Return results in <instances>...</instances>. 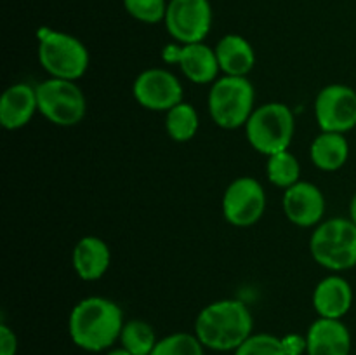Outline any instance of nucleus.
I'll use <instances>...</instances> for the list:
<instances>
[{
  "mask_svg": "<svg viewBox=\"0 0 356 355\" xmlns=\"http://www.w3.org/2000/svg\"><path fill=\"white\" fill-rule=\"evenodd\" d=\"M120 343L122 348L131 352L132 355H152L159 340L148 322L134 319L124 324V329L120 333Z\"/></svg>",
  "mask_w": 356,
  "mask_h": 355,
  "instance_id": "obj_21",
  "label": "nucleus"
},
{
  "mask_svg": "<svg viewBox=\"0 0 356 355\" xmlns=\"http://www.w3.org/2000/svg\"><path fill=\"white\" fill-rule=\"evenodd\" d=\"M266 174L268 180L278 188H285L296 184L301 176V166H299V160L296 159V155H292L291 152H280L275 153V155L268 157L266 164Z\"/></svg>",
  "mask_w": 356,
  "mask_h": 355,
  "instance_id": "obj_22",
  "label": "nucleus"
},
{
  "mask_svg": "<svg viewBox=\"0 0 356 355\" xmlns=\"http://www.w3.org/2000/svg\"><path fill=\"white\" fill-rule=\"evenodd\" d=\"M309 157H312L315 167L327 171V173H334L348 162L350 143H348L346 136L341 132L322 131L313 139Z\"/></svg>",
  "mask_w": 356,
  "mask_h": 355,
  "instance_id": "obj_19",
  "label": "nucleus"
},
{
  "mask_svg": "<svg viewBox=\"0 0 356 355\" xmlns=\"http://www.w3.org/2000/svg\"><path fill=\"white\" fill-rule=\"evenodd\" d=\"M167 31L179 44L204 42L212 26V7L209 0H169L165 13Z\"/></svg>",
  "mask_w": 356,
  "mask_h": 355,
  "instance_id": "obj_9",
  "label": "nucleus"
},
{
  "mask_svg": "<svg viewBox=\"0 0 356 355\" xmlns=\"http://www.w3.org/2000/svg\"><path fill=\"white\" fill-rule=\"evenodd\" d=\"M35 89H37L38 111L52 124L72 127L80 124L86 117V96L75 80L51 77L49 80L38 84Z\"/></svg>",
  "mask_w": 356,
  "mask_h": 355,
  "instance_id": "obj_7",
  "label": "nucleus"
},
{
  "mask_svg": "<svg viewBox=\"0 0 356 355\" xmlns=\"http://www.w3.org/2000/svg\"><path fill=\"white\" fill-rule=\"evenodd\" d=\"M198 113L190 103L181 101L174 108L167 111L165 129L167 134L177 143H186L195 138L198 131Z\"/></svg>",
  "mask_w": 356,
  "mask_h": 355,
  "instance_id": "obj_20",
  "label": "nucleus"
},
{
  "mask_svg": "<svg viewBox=\"0 0 356 355\" xmlns=\"http://www.w3.org/2000/svg\"><path fill=\"white\" fill-rule=\"evenodd\" d=\"M266 211V194L263 184L250 176L236 178L222 195V214L226 221L238 228L252 226Z\"/></svg>",
  "mask_w": 356,
  "mask_h": 355,
  "instance_id": "obj_8",
  "label": "nucleus"
},
{
  "mask_svg": "<svg viewBox=\"0 0 356 355\" xmlns=\"http://www.w3.org/2000/svg\"><path fill=\"white\" fill-rule=\"evenodd\" d=\"M294 131V113L287 104L277 101L256 108L245 124L250 146L268 157L285 152L291 146Z\"/></svg>",
  "mask_w": 356,
  "mask_h": 355,
  "instance_id": "obj_4",
  "label": "nucleus"
},
{
  "mask_svg": "<svg viewBox=\"0 0 356 355\" xmlns=\"http://www.w3.org/2000/svg\"><path fill=\"white\" fill-rule=\"evenodd\" d=\"M204 348L197 334L172 333L159 340L152 355H204Z\"/></svg>",
  "mask_w": 356,
  "mask_h": 355,
  "instance_id": "obj_23",
  "label": "nucleus"
},
{
  "mask_svg": "<svg viewBox=\"0 0 356 355\" xmlns=\"http://www.w3.org/2000/svg\"><path fill=\"white\" fill-rule=\"evenodd\" d=\"M165 63H176L181 72L193 84H214L218 80L219 63L216 51H212L204 42L198 44H170L162 51Z\"/></svg>",
  "mask_w": 356,
  "mask_h": 355,
  "instance_id": "obj_12",
  "label": "nucleus"
},
{
  "mask_svg": "<svg viewBox=\"0 0 356 355\" xmlns=\"http://www.w3.org/2000/svg\"><path fill=\"white\" fill-rule=\"evenodd\" d=\"M125 10L141 23L155 24L165 19V0H124Z\"/></svg>",
  "mask_w": 356,
  "mask_h": 355,
  "instance_id": "obj_24",
  "label": "nucleus"
},
{
  "mask_svg": "<svg viewBox=\"0 0 356 355\" xmlns=\"http://www.w3.org/2000/svg\"><path fill=\"white\" fill-rule=\"evenodd\" d=\"M284 212L294 225L308 228L322 223L325 214V197L316 184L298 181L284 194Z\"/></svg>",
  "mask_w": 356,
  "mask_h": 355,
  "instance_id": "obj_13",
  "label": "nucleus"
},
{
  "mask_svg": "<svg viewBox=\"0 0 356 355\" xmlns=\"http://www.w3.org/2000/svg\"><path fill=\"white\" fill-rule=\"evenodd\" d=\"M73 268L86 282H94L103 277L111 263V253L103 239L94 235L82 237L73 249Z\"/></svg>",
  "mask_w": 356,
  "mask_h": 355,
  "instance_id": "obj_17",
  "label": "nucleus"
},
{
  "mask_svg": "<svg viewBox=\"0 0 356 355\" xmlns=\"http://www.w3.org/2000/svg\"><path fill=\"white\" fill-rule=\"evenodd\" d=\"M254 319L249 306L240 299H219L198 313L195 334L205 348L235 352L252 336Z\"/></svg>",
  "mask_w": 356,
  "mask_h": 355,
  "instance_id": "obj_2",
  "label": "nucleus"
},
{
  "mask_svg": "<svg viewBox=\"0 0 356 355\" xmlns=\"http://www.w3.org/2000/svg\"><path fill=\"white\" fill-rule=\"evenodd\" d=\"M353 305V289L344 277L329 275L313 291L315 312L323 319H343Z\"/></svg>",
  "mask_w": 356,
  "mask_h": 355,
  "instance_id": "obj_16",
  "label": "nucleus"
},
{
  "mask_svg": "<svg viewBox=\"0 0 356 355\" xmlns=\"http://www.w3.org/2000/svg\"><path fill=\"white\" fill-rule=\"evenodd\" d=\"M309 251L313 260L327 270H350L356 265V225L348 218L325 219L316 225Z\"/></svg>",
  "mask_w": 356,
  "mask_h": 355,
  "instance_id": "obj_3",
  "label": "nucleus"
},
{
  "mask_svg": "<svg viewBox=\"0 0 356 355\" xmlns=\"http://www.w3.org/2000/svg\"><path fill=\"white\" fill-rule=\"evenodd\" d=\"M17 354V336L9 326L0 324V355Z\"/></svg>",
  "mask_w": 356,
  "mask_h": 355,
  "instance_id": "obj_27",
  "label": "nucleus"
},
{
  "mask_svg": "<svg viewBox=\"0 0 356 355\" xmlns=\"http://www.w3.org/2000/svg\"><path fill=\"white\" fill-rule=\"evenodd\" d=\"M282 340V347H284L285 355H302L306 354V348H308V341H306V336L298 333L285 334Z\"/></svg>",
  "mask_w": 356,
  "mask_h": 355,
  "instance_id": "obj_26",
  "label": "nucleus"
},
{
  "mask_svg": "<svg viewBox=\"0 0 356 355\" xmlns=\"http://www.w3.org/2000/svg\"><path fill=\"white\" fill-rule=\"evenodd\" d=\"M350 219L356 225V194L351 198V204H350Z\"/></svg>",
  "mask_w": 356,
  "mask_h": 355,
  "instance_id": "obj_28",
  "label": "nucleus"
},
{
  "mask_svg": "<svg viewBox=\"0 0 356 355\" xmlns=\"http://www.w3.org/2000/svg\"><path fill=\"white\" fill-rule=\"evenodd\" d=\"M38 110L37 89L30 84H13L0 100V124L7 131L24 127Z\"/></svg>",
  "mask_w": 356,
  "mask_h": 355,
  "instance_id": "obj_15",
  "label": "nucleus"
},
{
  "mask_svg": "<svg viewBox=\"0 0 356 355\" xmlns=\"http://www.w3.org/2000/svg\"><path fill=\"white\" fill-rule=\"evenodd\" d=\"M132 96L146 110L169 111L183 101V86L169 70L149 68L136 77Z\"/></svg>",
  "mask_w": 356,
  "mask_h": 355,
  "instance_id": "obj_11",
  "label": "nucleus"
},
{
  "mask_svg": "<svg viewBox=\"0 0 356 355\" xmlns=\"http://www.w3.org/2000/svg\"><path fill=\"white\" fill-rule=\"evenodd\" d=\"M38 61L54 79L76 80L89 68V51L73 35L56 30H40Z\"/></svg>",
  "mask_w": 356,
  "mask_h": 355,
  "instance_id": "obj_6",
  "label": "nucleus"
},
{
  "mask_svg": "<svg viewBox=\"0 0 356 355\" xmlns=\"http://www.w3.org/2000/svg\"><path fill=\"white\" fill-rule=\"evenodd\" d=\"M216 58H218L219 70L225 75L247 77L256 65V52L250 42L242 35L229 33L225 35L216 45Z\"/></svg>",
  "mask_w": 356,
  "mask_h": 355,
  "instance_id": "obj_18",
  "label": "nucleus"
},
{
  "mask_svg": "<svg viewBox=\"0 0 356 355\" xmlns=\"http://www.w3.org/2000/svg\"><path fill=\"white\" fill-rule=\"evenodd\" d=\"M124 324V312L117 303L103 296H89L73 306L68 331L79 348L103 352L120 340Z\"/></svg>",
  "mask_w": 356,
  "mask_h": 355,
  "instance_id": "obj_1",
  "label": "nucleus"
},
{
  "mask_svg": "<svg viewBox=\"0 0 356 355\" xmlns=\"http://www.w3.org/2000/svg\"><path fill=\"white\" fill-rule=\"evenodd\" d=\"M308 355H350L351 334L341 319L318 317L306 333Z\"/></svg>",
  "mask_w": 356,
  "mask_h": 355,
  "instance_id": "obj_14",
  "label": "nucleus"
},
{
  "mask_svg": "<svg viewBox=\"0 0 356 355\" xmlns=\"http://www.w3.org/2000/svg\"><path fill=\"white\" fill-rule=\"evenodd\" d=\"M315 117L322 131L350 132L356 127V90L344 84L323 87L315 100Z\"/></svg>",
  "mask_w": 356,
  "mask_h": 355,
  "instance_id": "obj_10",
  "label": "nucleus"
},
{
  "mask_svg": "<svg viewBox=\"0 0 356 355\" xmlns=\"http://www.w3.org/2000/svg\"><path fill=\"white\" fill-rule=\"evenodd\" d=\"M106 355H132L131 352H127L125 350V348H117V350H111V352H108Z\"/></svg>",
  "mask_w": 356,
  "mask_h": 355,
  "instance_id": "obj_29",
  "label": "nucleus"
},
{
  "mask_svg": "<svg viewBox=\"0 0 356 355\" xmlns=\"http://www.w3.org/2000/svg\"><path fill=\"white\" fill-rule=\"evenodd\" d=\"M235 355H285L280 338L273 334H252L235 350Z\"/></svg>",
  "mask_w": 356,
  "mask_h": 355,
  "instance_id": "obj_25",
  "label": "nucleus"
},
{
  "mask_svg": "<svg viewBox=\"0 0 356 355\" xmlns=\"http://www.w3.org/2000/svg\"><path fill=\"white\" fill-rule=\"evenodd\" d=\"M254 86L247 77L225 75L216 80L209 93V111L219 127L236 129L247 124L254 108Z\"/></svg>",
  "mask_w": 356,
  "mask_h": 355,
  "instance_id": "obj_5",
  "label": "nucleus"
}]
</instances>
